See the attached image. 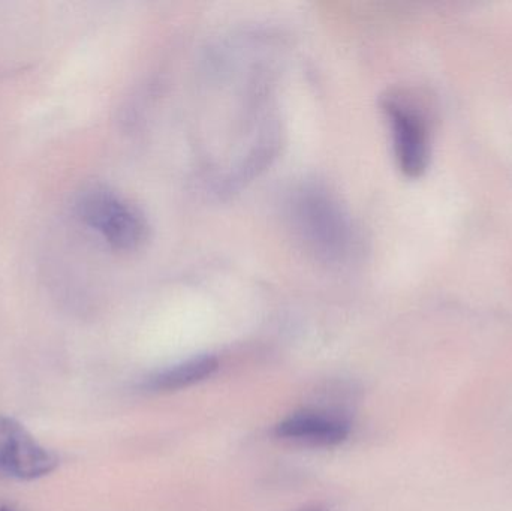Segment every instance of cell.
<instances>
[{
	"instance_id": "cell-1",
	"label": "cell",
	"mask_w": 512,
	"mask_h": 511,
	"mask_svg": "<svg viewBox=\"0 0 512 511\" xmlns=\"http://www.w3.org/2000/svg\"><path fill=\"white\" fill-rule=\"evenodd\" d=\"M292 228L307 249L328 263H342L355 248V230L345 207L324 186L307 183L289 200Z\"/></svg>"
},
{
	"instance_id": "cell-2",
	"label": "cell",
	"mask_w": 512,
	"mask_h": 511,
	"mask_svg": "<svg viewBox=\"0 0 512 511\" xmlns=\"http://www.w3.org/2000/svg\"><path fill=\"white\" fill-rule=\"evenodd\" d=\"M382 111L390 125L397 168L408 179L429 170L433 152V113L426 96L412 89H393L382 96Z\"/></svg>"
},
{
	"instance_id": "cell-3",
	"label": "cell",
	"mask_w": 512,
	"mask_h": 511,
	"mask_svg": "<svg viewBox=\"0 0 512 511\" xmlns=\"http://www.w3.org/2000/svg\"><path fill=\"white\" fill-rule=\"evenodd\" d=\"M77 215L117 251H137L150 237L140 207L104 185H90L78 195Z\"/></svg>"
},
{
	"instance_id": "cell-4",
	"label": "cell",
	"mask_w": 512,
	"mask_h": 511,
	"mask_svg": "<svg viewBox=\"0 0 512 511\" xmlns=\"http://www.w3.org/2000/svg\"><path fill=\"white\" fill-rule=\"evenodd\" d=\"M59 459L38 443L26 428L11 417L0 416V477L2 479H41L53 473Z\"/></svg>"
},
{
	"instance_id": "cell-5",
	"label": "cell",
	"mask_w": 512,
	"mask_h": 511,
	"mask_svg": "<svg viewBox=\"0 0 512 511\" xmlns=\"http://www.w3.org/2000/svg\"><path fill=\"white\" fill-rule=\"evenodd\" d=\"M276 435L292 443L313 447H331L343 443L349 435V425L345 420L331 414H294L276 426Z\"/></svg>"
},
{
	"instance_id": "cell-6",
	"label": "cell",
	"mask_w": 512,
	"mask_h": 511,
	"mask_svg": "<svg viewBox=\"0 0 512 511\" xmlns=\"http://www.w3.org/2000/svg\"><path fill=\"white\" fill-rule=\"evenodd\" d=\"M218 366L219 363L215 357L204 356L188 360L182 365L173 366L150 378L147 389L153 392H174V390L186 389L215 374Z\"/></svg>"
},
{
	"instance_id": "cell-7",
	"label": "cell",
	"mask_w": 512,
	"mask_h": 511,
	"mask_svg": "<svg viewBox=\"0 0 512 511\" xmlns=\"http://www.w3.org/2000/svg\"><path fill=\"white\" fill-rule=\"evenodd\" d=\"M0 511H12V510L8 509V507L0 506Z\"/></svg>"
}]
</instances>
